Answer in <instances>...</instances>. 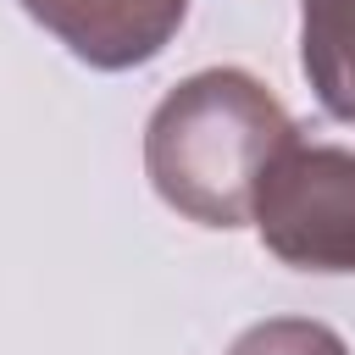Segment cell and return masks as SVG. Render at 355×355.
Segmentation results:
<instances>
[{
    "label": "cell",
    "instance_id": "obj_1",
    "mask_svg": "<svg viewBox=\"0 0 355 355\" xmlns=\"http://www.w3.org/2000/svg\"><path fill=\"white\" fill-rule=\"evenodd\" d=\"M294 133L277 94L244 67L183 78L144 128V172L155 194L200 227H244L255 183Z\"/></svg>",
    "mask_w": 355,
    "mask_h": 355
},
{
    "label": "cell",
    "instance_id": "obj_2",
    "mask_svg": "<svg viewBox=\"0 0 355 355\" xmlns=\"http://www.w3.org/2000/svg\"><path fill=\"white\" fill-rule=\"evenodd\" d=\"M250 222L294 272H355V150L294 128L255 183Z\"/></svg>",
    "mask_w": 355,
    "mask_h": 355
},
{
    "label": "cell",
    "instance_id": "obj_3",
    "mask_svg": "<svg viewBox=\"0 0 355 355\" xmlns=\"http://www.w3.org/2000/svg\"><path fill=\"white\" fill-rule=\"evenodd\" d=\"M22 11L44 22L78 61L122 72L172 44L189 0H22Z\"/></svg>",
    "mask_w": 355,
    "mask_h": 355
},
{
    "label": "cell",
    "instance_id": "obj_4",
    "mask_svg": "<svg viewBox=\"0 0 355 355\" xmlns=\"http://www.w3.org/2000/svg\"><path fill=\"white\" fill-rule=\"evenodd\" d=\"M300 67L316 100L355 128V0H300Z\"/></svg>",
    "mask_w": 355,
    "mask_h": 355
},
{
    "label": "cell",
    "instance_id": "obj_5",
    "mask_svg": "<svg viewBox=\"0 0 355 355\" xmlns=\"http://www.w3.org/2000/svg\"><path fill=\"white\" fill-rule=\"evenodd\" d=\"M227 355H349V344L311 316H266L233 338Z\"/></svg>",
    "mask_w": 355,
    "mask_h": 355
}]
</instances>
